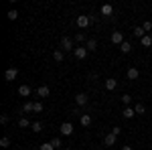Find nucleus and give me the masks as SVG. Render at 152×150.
Listing matches in <instances>:
<instances>
[{"mask_svg": "<svg viewBox=\"0 0 152 150\" xmlns=\"http://www.w3.org/2000/svg\"><path fill=\"white\" fill-rule=\"evenodd\" d=\"M0 124H8V116H6V114L0 116Z\"/></svg>", "mask_w": 152, "mask_h": 150, "instance_id": "nucleus-33", "label": "nucleus"}, {"mask_svg": "<svg viewBox=\"0 0 152 150\" xmlns=\"http://www.w3.org/2000/svg\"><path fill=\"white\" fill-rule=\"evenodd\" d=\"M65 150H73V148H65Z\"/></svg>", "mask_w": 152, "mask_h": 150, "instance_id": "nucleus-36", "label": "nucleus"}, {"mask_svg": "<svg viewBox=\"0 0 152 150\" xmlns=\"http://www.w3.org/2000/svg\"><path fill=\"white\" fill-rule=\"evenodd\" d=\"M116 85H118V81H116V79H107V81H105V89H107V91L116 89Z\"/></svg>", "mask_w": 152, "mask_h": 150, "instance_id": "nucleus-15", "label": "nucleus"}, {"mask_svg": "<svg viewBox=\"0 0 152 150\" xmlns=\"http://www.w3.org/2000/svg\"><path fill=\"white\" fill-rule=\"evenodd\" d=\"M120 51H122V53H130V51H132V45H130L128 41H124V43L120 45Z\"/></svg>", "mask_w": 152, "mask_h": 150, "instance_id": "nucleus-18", "label": "nucleus"}, {"mask_svg": "<svg viewBox=\"0 0 152 150\" xmlns=\"http://www.w3.org/2000/svg\"><path fill=\"white\" fill-rule=\"evenodd\" d=\"M87 53H89V51H87L85 47H77V49L73 51V55H75L77 59H85V57H87Z\"/></svg>", "mask_w": 152, "mask_h": 150, "instance_id": "nucleus-6", "label": "nucleus"}, {"mask_svg": "<svg viewBox=\"0 0 152 150\" xmlns=\"http://www.w3.org/2000/svg\"><path fill=\"white\" fill-rule=\"evenodd\" d=\"M122 150H132V146H122Z\"/></svg>", "mask_w": 152, "mask_h": 150, "instance_id": "nucleus-35", "label": "nucleus"}, {"mask_svg": "<svg viewBox=\"0 0 152 150\" xmlns=\"http://www.w3.org/2000/svg\"><path fill=\"white\" fill-rule=\"evenodd\" d=\"M49 93H51V89H49L47 85H41V87L37 89V95H39V97H49Z\"/></svg>", "mask_w": 152, "mask_h": 150, "instance_id": "nucleus-9", "label": "nucleus"}, {"mask_svg": "<svg viewBox=\"0 0 152 150\" xmlns=\"http://www.w3.org/2000/svg\"><path fill=\"white\" fill-rule=\"evenodd\" d=\"M18 126L20 128H28V126H33V124H31V122H28V118H20V120H18Z\"/></svg>", "mask_w": 152, "mask_h": 150, "instance_id": "nucleus-20", "label": "nucleus"}, {"mask_svg": "<svg viewBox=\"0 0 152 150\" xmlns=\"http://www.w3.org/2000/svg\"><path fill=\"white\" fill-rule=\"evenodd\" d=\"M102 14H104V16H112V14H114V6H112V4H104V6H102Z\"/></svg>", "mask_w": 152, "mask_h": 150, "instance_id": "nucleus-12", "label": "nucleus"}, {"mask_svg": "<svg viewBox=\"0 0 152 150\" xmlns=\"http://www.w3.org/2000/svg\"><path fill=\"white\" fill-rule=\"evenodd\" d=\"M112 134H116V136H120V134H122V128H114V130H112Z\"/></svg>", "mask_w": 152, "mask_h": 150, "instance_id": "nucleus-34", "label": "nucleus"}, {"mask_svg": "<svg viewBox=\"0 0 152 150\" xmlns=\"http://www.w3.org/2000/svg\"><path fill=\"white\" fill-rule=\"evenodd\" d=\"M39 150H55V146H53L51 142H43V144H41V148H39Z\"/></svg>", "mask_w": 152, "mask_h": 150, "instance_id": "nucleus-27", "label": "nucleus"}, {"mask_svg": "<svg viewBox=\"0 0 152 150\" xmlns=\"http://www.w3.org/2000/svg\"><path fill=\"white\" fill-rule=\"evenodd\" d=\"M85 49H87V51H95V49H97V43H95L94 39H89V41L85 43Z\"/></svg>", "mask_w": 152, "mask_h": 150, "instance_id": "nucleus-17", "label": "nucleus"}, {"mask_svg": "<svg viewBox=\"0 0 152 150\" xmlns=\"http://www.w3.org/2000/svg\"><path fill=\"white\" fill-rule=\"evenodd\" d=\"M0 146H2V148H8V146H10V138H8V136L0 138Z\"/></svg>", "mask_w": 152, "mask_h": 150, "instance_id": "nucleus-25", "label": "nucleus"}, {"mask_svg": "<svg viewBox=\"0 0 152 150\" xmlns=\"http://www.w3.org/2000/svg\"><path fill=\"white\" fill-rule=\"evenodd\" d=\"M61 134H63V136H71V134H73V126H71L69 122H63V124H61Z\"/></svg>", "mask_w": 152, "mask_h": 150, "instance_id": "nucleus-5", "label": "nucleus"}, {"mask_svg": "<svg viewBox=\"0 0 152 150\" xmlns=\"http://www.w3.org/2000/svg\"><path fill=\"white\" fill-rule=\"evenodd\" d=\"M51 144H53L55 148H59V146H61V138H53V140H51Z\"/></svg>", "mask_w": 152, "mask_h": 150, "instance_id": "nucleus-32", "label": "nucleus"}, {"mask_svg": "<svg viewBox=\"0 0 152 150\" xmlns=\"http://www.w3.org/2000/svg\"><path fill=\"white\" fill-rule=\"evenodd\" d=\"M142 29H144V33H148V31L152 29V23H150V20H146V23L142 24Z\"/></svg>", "mask_w": 152, "mask_h": 150, "instance_id": "nucleus-30", "label": "nucleus"}, {"mask_svg": "<svg viewBox=\"0 0 152 150\" xmlns=\"http://www.w3.org/2000/svg\"><path fill=\"white\" fill-rule=\"evenodd\" d=\"M144 35H146V33H144V29H142V26H136V29H134V37H138V39H142Z\"/></svg>", "mask_w": 152, "mask_h": 150, "instance_id": "nucleus-23", "label": "nucleus"}, {"mask_svg": "<svg viewBox=\"0 0 152 150\" xmlns=\"http://www.w3.org/2000/svg\"><path fill=\"white\" fill-rule=\"evenodd\" d=\"M140 43H142V47H150V45H152V37H150V35H144V37L140 39Z\"/></svg>", "mask_w": 152, "mask_h": 150, "instance_id": "nucleus-16", "label": "nucleus"}, {"mask_svg": "<svg viewBox=\"0 0 152 150\" xmlns=\"http://www.w3.org/2000/svg\"><path fill=\"white\" fill-rule=\"evenodd\" d=\"M81 126H85V128L91 126V116H89V114H83L81 116Z\"/></svg>", "mask_w": 152, "mask_h": 150, "instance_id": "nucleus-14", "label": "nucleus"}, {"mask_svg": "<svg viewBox=\"0 0 152 150\" xmlns=\"http://www.w3.org/2000/svg\"><path fill=\"white\" fill-rule=\"evenodd\" d=\"M134 112H136V114H144V112H146V108H144V105H142V104H136V105H134Z\"/></svg>", "mask_w": 152, "mask_h": 150, "instance_id": "nucleus-26", "label": "nucleus"}, {"mask_svg": "<svg viewBox=\"0 0 152 150\" xmlns=\"http://www.w3.org/2000/svg\"><path fill=\"white\" fill-rule=\"evenodd\" d=\"M31 91H33V89H31V85H20V87H18V93H20L23 97H28Z\"/></svg>", "mask_w": 152, "mask_h": 150, "instance_id": "nucleus-13", "label": "nucleus"}, {"mask_svg": "<svg viewBox=\"0 0 152 150\" xmlns=\"http://www.w3.org/2000/svg\"><path fill=\"white\" fill-rule=\"evenodd\" d=\"M130 102H132V97H130L128 93H124V95H122V104H124L126 108H128V104H130Z\"/></svg>", "mask_w": 152, "mask_h": 150, "instance_id": "nucleus-28", "label": "nucleus"}, {"mask_svg": "<svg viewBox=\"0 0 152 150\" xmlns=\"http://www.w3.org/2000/svg\"><path fill=\"white\" fill-rule=\"evenodd\" d=\"M116 140H118V136L110 132V134L105 136V140H104V142H105V146H114V144H116Z\"/></svg>", "mask_w": 152, "mask_h": 150, "instance_id": "nucleus-11", "label": "nucleus"}, {"mask_svg": "<svg viewBox=\"0 0 152 150\" xmlns=\"http://www.w3.org/2000/svg\"><path fill=\"white\" fill-rule=\"evenodd\" d=\"M75 41H77V43H87V41H85V37H83L81 33H77V35H75Z\"/></svg>", "mask_w": 152, "mask_h": 150, "instance_id": "nucleus-31", "label": "nucleus"}, {"mask_svg": "<svg viewBox=\"0 0 152 150\" xmlns=\"http://www.w3.org/2000/svg\"><path fill=\"white\" fill-rule=\"evenodd\" d=\"M43 112V104L41 102H35V114H41Z\"/></svg>", "mask_w": 152, "mask_h": 150, "instance_id": "nucleus-29", "label": "nucleus"}, {"mask_svg": "<svg viewBox=\"0 0 152 150\" xmlns=\"http://www.w3.org/2000/svg\"><path fill=\"white\" fill-rule=\"evenodd\" d=\"M61 51H75V49H73V39L63 37V39H61Z\"/></svg>", "mask_w": 152, "mask_h": 150, "instance_id": "nucleus-1", "label": "nucleus"}, {"mask_svg": "<svg viewBox=\"0 0 152 150\" xmlns=\"http://www.w3.org/2000/svg\"><path fill=\"white\" fill-rule=\"evenodd\" d=\"M126 77H128L130 81H136L138 77H140V71L136 69V67H130V69L126 71Z\"/></svg>", "mask_w": 152, "mask_h": 150, "instance_id": "nucleus-4", "label": "nucleus"}, {"mask_svg": "<svg viewBox=\"0 0 152 150\" xmlns=\"http://www.w3.org/2000/svg\"><path fill=\"white\" fill-rule=\"evenodd\" d=\"M6 16H8V20H16V18H18V12L14 10V8H10V10H8V14H6Z\"/></svg>", "mask_w": 152, "mask_h": 150, "instance_id": "nucleus-22", "label": "nucleus"}, {"mask_svg": "<svg viewBox=\"0 0 152 150\" xmlns=\"http://www.w3.org/2000/svg\"><path fill=\"white\" fill-rule=\"evenodd\" d=\"M31 130H33V132H37V134H39V132H41V130H43V124H41V122H33V126H31Z\"/></svg>", "mask_w": 152, "mask_h": 150, "instance_id": "nucleus-24", "label": "nucleus"}, {"mask_svg": "<svg viewBox=\"0 0 152 150\" xmlns=\"http://www.w3.org/2000/svg\"><path fill=\"white\" fill-rule=\"evenodd\" d=\"M75 102H77V105H87L89 100H87V95H85V93H77V95H75Z\"/></svg>", "mask_w": 152, "mask_h": 150, "instance_id": "nucleus-8", "label": "nucleus"}, {"mask_svg": "<svg viewBox=\"0 0 152 150\" xmlns=\"http://www.w3.org/2000/svg\"><path fill=\"white\" fill-rule=\"evenodd\" d=\"M23 112L24 114H31V112H35V102H24V105H23Z\"/></svg>", "mask_w": 152, "mask_h": 150, "instance_id": "nucleus-10", "label": "nucleus"}, {"mask_svg": "<svg viewBox=\"0 0 152 150\" xmlns=\"http://www.w3.org/2000/svg\"><path fill=\"white\" fill-rule=\"evenodd\" d=\"M112 43H114V45H122V43H124V35H122V33H112Z\"/></svg>", "mask_w": 152, "mask_h": 150, "instance_id": "nucleus-7", "label": "nucleus"}, {"mask_svg": "<svg viewBox=\"0 0 152 150\" xmlns=\"http://www.w3.org/2000/svg\"><path fill=\"white\" fill-rule=\"evenodd\" d=\"M136 112H134V108H124V118H134Z\"/></svg>", "mask_w": 152, "mask_h": 150, "instance_id": "nucleus-21", "label": "nucleus"}, {"mask_svg": "<svg viewBox=\"0 0 152 150\" xmlns=\"http://www.w3.org/2000/svg\"><path fill=\"white\" fill-rule=\"evenodd\" d=\"M89 20H91V16L79 14V16H77V26H79V29H85V26H89Z\"/></svg>", "mask_w": 152, "mask_h": 150, "instance_id": "nucleus-3", "label": "nucleus"}, {"mask_svg": "<svg viewBox=\"0 0 152 150\" xmlns=\"http://www.w3.org/2000/svg\"><path fill=\"white\" fill-rule=\"evenodd\" d=\"M53 57H55V61H63V59H65V51H61V49H57V51L53 53Z\"/></svg>", "mask_w": 152, "mask_h": 150, "instance_id": "nucleus-19", "label": "nucleus"}, {"mask_svg": "<svg viewBox=\"0 0 152 150\" xmlns=\"http://www.w3.org/2000/svg\"><path fill=\"white\" fill-rule=\"evenodd\" d=\"M16 77H18V69H16V67H10V69L4 71V79L6 81H14Z\"/></svg>", "mask_w": 152, "mask_h": 150, "instance_id": "nucleus-2", "label": "nucleus"}]
</instances>
